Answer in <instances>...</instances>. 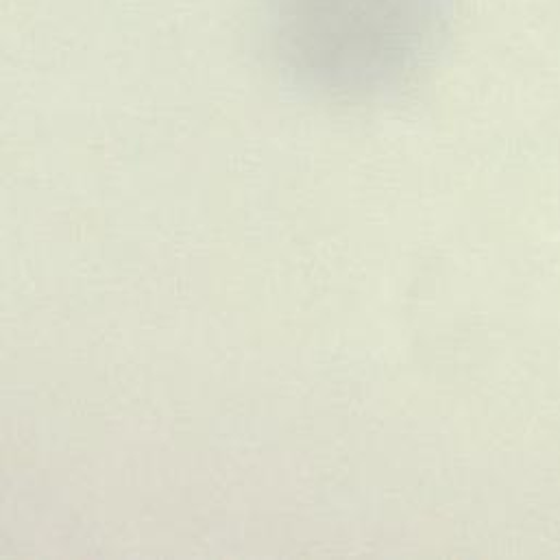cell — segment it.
<instances>
[{"mask_svg":"<svg viewBox=\"0 0 560 560\" xmlns=\"http://www.w3.org/2000/svg\"><path fill=\"white\" fill-rule=\"evenodd\" d=\"M447 0H267V39L301 92L364 101L421 77L447 37Z\"/></svg>","mask_w":560,"mask_h":560,"instance_id":"6da1fadb","label":"cell"}]
</instances>
